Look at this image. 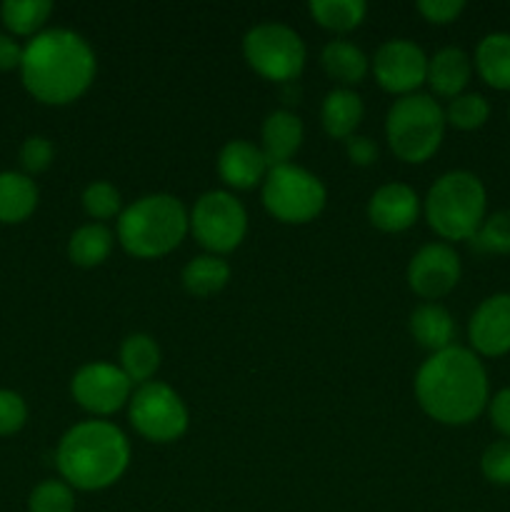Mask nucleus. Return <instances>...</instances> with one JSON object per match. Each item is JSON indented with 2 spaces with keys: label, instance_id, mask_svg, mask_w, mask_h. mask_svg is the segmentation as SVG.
Returning <instances> with one entry per match:
<instances>
[{
  "label": "nucleus",
  "instance_id": "c85d7f7f",
  "mask_svg": "<svg viewBox=\"0 0 510 512\" xmlns=\"http://www.w3.org/2000/svg\"><path fill=\"white\" fill-rule=\"evenodd\" d=\"M490 103L480 93H460L445 110V123L458 130H478L488 123Z\"/></svg>",
  "mask_w": 510,
  "mask_h": 512
},
{
  "label": "nucleus",
  "instance_id": "aec40b11",
  "mask_svg": "<svg viewBox=\"0 0 510 512\" xmlns=\"http://www.w3.org/2000/svg\"><path fill=\"white\" fill-rule=\"evenodd\" d=\"M410 333L423 348L440 353L453 345L455 320L443 305L423 303L410 313Z\"/></svg>",
  "mask_w": 510,
  "mask_h": 512
},
{
  "label": "nucleus",
  "instance_id": "bb28decb",
  "mask_svg": "<svg viewBox=\"0 0 510 512\" xmlns=\"http://www.w3.org/2000/svg\"><path fill=\"white\" fill-rule=\"evenodd\" d=\"M53 13L50 0H5L0 5V18L3 25L13 35H38L45 20Z\"/></svg>",
  "mask_w": 510,
  "mask_h": 512
},
{
  "label": "nucleus",
  "instance_id": "2f4dec72",
  "mask_svg": "<svg viewBox=\"0 0 510 512\" xmlns=\"http://www.w3.org/2000/svg\"><path fill=\"white\" fill-rule=\"evenodd\" d=\"M83 208L90 218L108 220L118 215L120 210V193L115 185L105 183V180H95L83 190Z\"/></svg>",
  "mask_w": 510,
  "mask_h": 512
},
{
  "label": "nucleus",
  "instance_id": "0eeeda50",
  "mask_svg": "<svg viewBox=\"0 0 510 512\" xmlns=\"http://www.w3.org/2000/svg\"><path fill=\"white\" fill-rule=\"evenodd\" d=\"M325 185L318 175L293 163L275 165L263 180V205L280 223H308L325 208Z\"/></svg>",
  "mask_w": 510,
  "mask_h": 512
},
{
  "label": "nucleus",
  "instance_id": "2eb2a0df",
  "mask_svg": "<svg viewBox=\"0 0 510 512\" xmlns=\"http://www.w3.org/2000/svg\"><path fill=\"white\" fill-rule=\"evenodd\" d=\"M420 198L410 185L388 183L373 193L368 203V218L375 228L385 233L408 230L418 220Z\"/></svg>",
  "mask_w": 510,
  "mask_h": 512
},
{
  "label": "nucleus",
  "instance_id": "f8f14e48",
  "mask_svg": "<svg viewBox=\"0 0 510 512\" xmlns=\"http://www.w3.org/2000/svg\"><path fill=\"white\" fill-rule=\"evenodd\" d=\"M373 73L380 88L390 90V93L410 95L428 78V58H425L423 48L415 45L413 40H385L375 50Z\"/></svg>",
  "mask_w": 510,
  "mask_h": 512
},
{
  "label": "nucleus",
  "instance_id": "412c9836",
  "mask_svg": "<svg viewBox=\"0 0 510 512\" xmlns=\"http://www.w3.org/2000/svg\"><path fill=\"white\" fill-rule=\"evenodd\" d=\"M475 70L495 90H510V33H488L475 48Z\"/></svg>",
  "mask_w": 510,
  "mask_h": 512
},
{
  "label": "nucleus",
  "instance_id": "a211bd4d",
  "mask_svg": "<svg viewBox=\"0 0 510 512\" xmlns=\"http://www.w3.org/2000/svg\"><path fill=\"white\" fill-rule=\"evenodd\" d=\"M470 75H473V60L468 58V53L460 48H443L428 58V83L443 98H458L465 90V85L470 83Z\"/></svg>",
  "mask_w": 510,
  "mask_h": 512
},
{
  "label": "nucleus",
  "instance_id": "9b49d317",
  "mask_svg": "<svg viewBox=\"0 0 510 512\" xmlns=\"http://www.w3.org/2000/svg\"><path fill=\"white\" fill-rule=\"evenodd\" d=\"M73 398L93 415H110L123 408L133 395V383L110 363H88L73 375Z\"/></svg>",
  "mask_w": 510,
  "mask_h": 512
},
{
  "label": "nucleus",
  "instance_id": "b1692460",
  "mask_svg": "<svg viewBox=\"0 0 510 512\" xmlns=\"http://www.w3.org/2000/svg\"><path fill=\"white\" fill-rule=\"evenodd\" d=\"M320 63H323L325 73L333 80L343 85H355L365 78L368 73V58L358 45L348 43V40H330L320 53Z\"/></svg>",
  "mask_w": 510,
  "mask_h": 512
},
{
  "label": "nucleus",
  "instance_id": "473e14b6",
  "mask_svg": "<svg viewBox=\"0 0 510 512\" xmlns=\"http://www.w3.org/2000/svg\"><path fill=\"white\" fill-rule=\"evenodd\" d=\"M480 470H483L485 480L500 488L510 485V440H495L485 448L483 458H480Z\"/></svg>",
  "mask_w": 510,
  "mask_h": 512
},
{
  "label": "nucleus",
  "instance_id": "72a5a7b5",
  "mask_svg": "<svg viewBox=\"0 0 510 512\" xmlns=\"http://www.w3.org/2000/svg\"><path fill=\"white\" fill-rule=\"evenodd\" d=\"M53 143L43 135H30L23 145H20V165L25 173H43L53 163Z\"/></svg>",
  "mask_w": 510,
  "mask_h": 512
},
{
  "label": "nucleus",
  "instance_id": "393cba45",
  "mask_svg": "<svg viewBox=\"0 0 510 512\" xmlns=\"http://www.w3.org/2000/svg\"><path fill=\"white\" fill-rule=\"evenodd\" d=\"M113 250V233L103 223L80 225L68 240V258L80 268H95L105 263Z\"/></svg>",
  "mask_w": 510,
  "mask_h": 512
},
{
  "label": "nucleus",
  "instance_id": "7c9ffc66",
  "mask_svg": "<svg viewBox=\"0 0 510 512\" xmlns=\"http://www.w3.org/2000/svg\"><path fill=\"white\" fill-rule=\"evenodd\" d=\"M30 512H73L75 495L73 488L63 480H45L30 493Z\"/></svg>",
  "mask_w": 510,
  "mask_h": 512
},
{
  "label": "nucleus",
  "instance_id": "f257e3e1",
  "mask_svg": "<svg viewBox=\"0 0 510 512\" xmlns=\"http://www.w3.org/2000/svg\"><path fill=\"white\" fill-rule=\"evenodd\" d=\"M415 398L438 423H473L490 403V380L483 360L460 345L433 353L415 375Z\"/></svg>",
  "mask_w": 510,
  "mask_h": 512
},
{
  "label": "nucleus",
  "instance_id": "7ed1b4c3",
  "mask_svg": "<svg viewBox=\"0 0 510 512\" xmlns=\"http://www.w3.org/2000/svg\"><path fill=\"white\" fill-rule=\"evenodd\" d=\"M130 443L123 430L105 420L73 425L55 450V465L70 488L103 490L128 470Z\"/></svg>",
  "mask_w": 510,
  "mask_h": 512
},
{
  "label": "nucleus",
  "instance_id": "f03ea898",
  "mask_svg": "<svg viewBox=\"0 0 510 512\" xmlns=\"http://www.w3.org/2000/svg\"><path fill=\"white\" fill-rule=\"evenodd\" d=\"M20 78L25 90L40 103H73L93 83L95 53L88 40L75 30H43L23 48Z\"/></svg>",
  "mask_w": 510,
  "mask_h": 512
},
{
  "label": "nucleus",
  "instance_id": "ddd939ff",
  "mask_svg": "<svg viewBox=\"0 0 510 512\" xmlns=\"http://www.w3.org/2000/svg\"><path fill=\"white\" fill-rule=\"evenodd\" d=\"M460 280V258L448 243H428L408 265V285L425 300L448 295Z\"/></svg>",
  "mask_w": 510,
  "mask_h": 512
},
{
  "label": "nucleus",
  "instance_id": "a878e982",
  "mask_svg": "<svg viewBox=\"0 0 510 512\" xmlns=\"http://www.w3.org/2000/svg\"><path fill=\"white\" fill-rule=\"evenodd\" d=\"M230 280V265L218 255H198L183 268V285L193 295H213Z\"/></svg>",
  "mask_w": 510,
  "mask_h": 512
},
{
  "label": "nucleus",
  "instance_id": "5701e85b",
  "mask_svg": "<svg viewBox=\"0 0 510 512\" xmlns=\"http://www.w3.org/2000/svg\"><path fill=\"white\" fill-rule=\"evenodd\" d=\"M160 368V348L150 335L133 333L120 345V370L130 383H150L155 370Z\"/></svg>",
  "mask_w": 510,
  "mask_h": 512
},
{
  "label": "nucleus",
  "instance_id": "e433bc0d",
  "mask_svg": "<svg viewBox=\"0 0 510 512\" xmlns=\"http://www.w3.org/2000/svg\"><path fill=\"white\" fill-rule=\"evenodd\" d=\"M488 413H490V423H493V428L498 430L503 438L510 440V388L498 390V393L490 398Z\"/></svg>",
  "mask_w": 510,
  "mask_h": 512
},
{
  "label": "nucleus",
  "instance_id": "4be33fe9",
  "mask_svg": "<svg viewBox=\"0 0 510 512\" xmlns=\"http://www.w3.org/2000/svg\"><path fill=\"white\" fill-rule=\"evenodd\" d=\"M38 205V188L25 173H0V223H23Z\"/></svg>",
  "mask_w": 510,
  "mask_h": 512
},
{
  "label": "nucleus",
  "instance_id": "423d86ee",
  "mask_svg": "<svg viewBox=\"0 0 510 512\" xmlns=\"http://www.w3.org/2000/svg\"><path fill=\"white\" fill-rule=\"evenodd\" d=\"M445 110L438 100L410 93L395 100L385 118L388 145L405 163H425L443 143Z\"/></svg>",
  "mask_w": 510,
  "mask_h": 512
},
{
  "label": "nucleus",
  "instance_id": "cd10ccee",
  "mask_svg": "<svg viewBox=\"0 0 510 512\" xmlns=\"http://www.w3.org/2000/svg\"><path fill=\"white\" fill-rule=\"evenodd\" d=\"M308 10L323 28L348 33L363 23L368 5L363 0H310Z\"/></svg>",
  "mask_w": 510,
  "mask_h": 512
},
{
  "label": "nucleus",
  "instance_id": "c9c22d12",
  "mask_svg": "<svg viewBox=\"0 0 510 512\" xmlns=\"http://www.w3.org/2000/svg\"><path fill=\"white\" fill-rule=\"evenodd\" d=\"M418 10L430 23H453L465 10V0H418Z\"/></svg>",
  "mask_w": 510,
  "mask_h": 512
},
{
  "label": "nucleus",
  "instance_id": "c756f323",
  "mask_svg": "<svg viewBox=\"0 0 510 512\" xmlns=\"http://www.w3.org/2000/svg\"><path fill=\"white\" fill-rule=\"evenodd\" d=\"M478 253L488 255H510V210H498L493 215H485L483 225L470 240Z\"/></svg>",
  "mask_w": 510,
  "mask_h": 512
},
{
  "label": "nucleus",
  "instance_id": "6ab92c4d",
  "mask_svg": "<svg viewBox=\"0 0 510 512\" xmlns=\"http://www.w3.org/2000/svg\"><path fill=\"white\" fill-rule=\"evenodd\" d=\"M320 120L330 138L348 140L355 135V128L363 120V100L350 88H335L325 95L323 108H320Z\"/></svg>",
  "mask_w": 510,
  "mask_h": 512
},
{
  "label": "nucleus",
  "instance_id": "20e7f679",
  "mask_svg": "<svg viewBox=\"0 0 510 512\" xmlns=\"http://www.w3.org/2000/svg\"><path fill=\"white\" fill-rule=\"evenodd\" d=\"M188 228L185 205L175 195L153 193L120 213L118 240L135 258H160L178 248Z\"/></svg>",
  "mask_w": 510,
  "mask_h": 512
},
{
  "label": "nucleus",
  "instance_id": "f3484780",
  "mask_svg": "<svg viewBox=\"0 0 510 512\" xmlns=\"http://www.w3.org/2000/svg\"><path fill=\"white\" fill-rule=\"evenodd\" d=\"M303 143V123L290 110H273L263 123V150L270 168L285 165Z\"/></svg>",
  "mask_w": 510,
  "mask_h": 512
},
{
  "label": "nucleus",
  "instance_id": "f704fd0d",
  "mask_svg": "<svg viewBox=\"0 0 510 512\" xmlns=\"http://www.w3.org/2000/svg\"><path fill=\"white\" fill-rule=\"evenodd\" d=\"M28 420V405L13 390H0V435H13Z\"/></svg>",
  "mask_w": 510,
  "mask_h": 512
},
{
  "label": "nucleus",
  "instance_id": "dca6fc26",
  "mask_svg": "<svg viewBox=\"0 0 510 512\" xmlns=\"http://www.w3.org/2000/svg\"><path fill=\"white\" fill-rule=\"evenodd\" d=\"M270 165L265 160L263 150L248 140H230L223 145L218 155V173L230 188L250 190L263 183Z\"/></svg>",
  "mask_w": 510,
  "mask_h": 512
},
{
  "label": "nucleus",
  "instance_id": "6e6552de",
  "mask_svg": "<svg viewBox=\"0 0 510 512\" xmlns=\"http://www.w3.org/2000/svg\"><path fill=\"white\" fill-rule=\"evenodd\" d=\"M243 55L263 78L293 80L305 65V43L290 25L260 23L245 33Z\"/></svg>",
  "mask_w": 510,
  "mask_h": 512
},
{
  "label": "nucleus",
  "instance_id": "4c0bfd02",
  "mask_svg": "<svg viewBox=\"0 0 510 512\" xmlns=\"http://www.w3.org/2000/svg\"><path fill=\"white\" fill-rule=\"evenodd\" d=\"M345 150H348V158L355 165H370L378 158V145L370 138H365V135H350L345 140Z\"/></svg>",
  "mask_w": 510,
  "mask_h": 512
},
{
  "label": "nucleus",
  "instance_id": "4468645a",
  "mask_svg": "<svg viewBox=\"0 0 510 512\" xmlns=\"http://www.w3.org/2000/svg\"><path fill=\"white\" fill-rule=\"evenodd\" d=\"M468 340L478 358L510 353V293L490 295L475 308L468 323Z\"/></svg>",
  "mask_w": 510,
  "mask_h": 512
},
{
  "label": "nucleus",
  "instance_id": "1a4fd4ad",
  "mask_svg": "<svg viewBox=\"0 0 510 512\" xmlns=\"http://www.w3.org/2000/svg\"><path fill=\"white\" fill-rule=\"evenodd\" d=\"M130 423L153 443H173L188 430V408L170 385L150 380L130 395Z\"/></svg>",
  "mask_w": 510,
  "mask_h": 512
},
{
  "label": "nucleus",
  "instance_id": "58836bf2",
  "mask_svg": "<svg viewBox=\"0 0 510 512\" xmlns=\"http://www.w3.org/2000/svg\"><path fill=\"white\" fill-rule=\"evenodd\" d=\"M20 58H23V48L10 35L0 33V70L20 68Z\"/></svg>",
  "mask_w": 510,
  "mask_h": 512
},
{
  "label": "nucleus",
  "instance_id": "39448f33",
  "mask_svg": "<svg viewBox=\"0 0 510 512\" xmlns=\"http://www.w3.org/2000/svg\"><path fill=\"white\" fill-rule=\"evenodd\" d=\"M485 210L488 193L483 180L470 170L440 175L425 198V218L443 240H473L483 225Z\"/></svg>",
  "mask_w": 510,
  "mask_h": 512
},
{
  "label": "nucleus",
  "instance_id": "9d476101",
  "mask_svg": "<svg viewBox=\"0 0 510 512\" xmlns=\"http://www.w3.org/2000/svg\"><path fill=\"white\" fill-rule=\"evenodd\" d=\"M190 230L210 253H230L238 248L248 230L243 203L225 190H210L195 200L190 210Z\"/></svg>",
  "mask_w": 510,
  "mask_h": 512
}]
</instances>
